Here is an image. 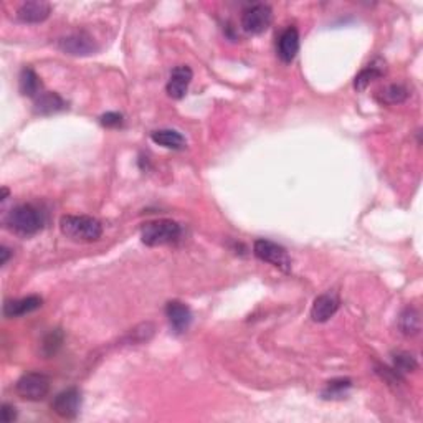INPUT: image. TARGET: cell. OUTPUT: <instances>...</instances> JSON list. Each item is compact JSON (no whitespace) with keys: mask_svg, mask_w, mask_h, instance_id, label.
Masks as SVG:
<instances>
[{"mask_svg":"<svg viewBox=\"0 0 423 423\" xmlns=\"http://www.w3.org/2000/svg\"><path fill=\"white\" fill-rule=\"evenodd\" d=\"M60 230L73 242L91 243L103 235V225L96 218L88 215H63L60 218Z\"/></svg>","mask_w":423,"mask_h":423,"instance_id":"1","label":"cell"},{"mask_svg":"<svg viewBox=\"0 0 423 423\" xmlns=\"http://www.w3.org/2000/svg\"><path fill=\"white\" fill-rule=\"evenodd\" d=\"M182 228L177 222L161 218L144 223L141 228V242L147 247H162L176 243L181 238Z\"/></svg>","mask_w":423,"mask_h":423,"instance_id":"2","label":"cell"},{"mask_svg":"<svg viewBox=\"0 0 423 423\" xmlns=\"http://www.w3.org/2000/svg\"><path fill=\"white\" fill-rule=\"evenodd\" d=\"M5 225L18 235L28 237L42 230L43 217L38 212V208L30 205V203H23V205L15 207L9 212V215L5 217Z\"/></svg>","mask_w":423,"mask_h":423,"instance_id":"3","label":"cell"},{"mask_svg":"<svg viewBox=\"0 0 423 423\" xmlns=\"http://www.w3.org/2000/svg\"><path fill=\"white\" fill-rule=\"evenodd\" d=\"M253 253L258 260L270 263V265L280 268L281 271L290 273L291 271V258L288 255V252L278 243L271 240H265L260 238L253 243Z\"/></svg>","mask_w":423,"mask_h":423,"instance_id":"4","label":"cell"},{"mask_svg":"<svg viewBox=\"0 0 423 423\" xmlns=\"http://www.w3.org/2000/svg\"><path fill=\"white\" fill-rule=\"evenodd\" d=\"M15 390L25 400H43L50 392V379L40 372H28L17 380Z\"/></svg>","mask_w":423,"mask_h":423,"instance_id":"5","label":"cell"},{"mask_svg":"<svg viewBox=\"0 0 423 423\" xmlns=\"http://www.w3.org/2000/svg\"><path fill=\"white\" fill-rule=\"evenodd\" d=\"M273 20V10L266 4H255L248 7L242 15V27L247 33L260 35L270 27Z\"/></svg>","mask_w":423,"mask_h":423,"instance_id":"6","label":"cell"},{"mask_svg":"<svg viewBox=\"0 0 423 423\" xmlns=\"http://www.w3.org/2000/svg\"><path fill=\"white\" fill-rule=\"evenodd\" d=\"M58 48L62 52L73 55V57H88L96 53L99 47L94 38L86 32H74L58 40Z\"/></svg>","mask_w":423,"mask_h":423,"instance_id":"7","label":"cell"},{"mask_svg":"<svg viewBox=\"0 0 423 423\" xmlns=\"http://www.w3.org/2000/svg\"><path fill=\"white\" fill-rule=\"evenodd\" d=\"M52 409L55 414L62 419L73 420L77 419L79 414V409H81V392L78 389H67L55 397L52 402Z\"/></svg>","mask_w":423,"mask_h":423,"instance_id":"8","label":"cell"},{"mask_svg":"<svg viewBox=\"0 0 423 423\" xmlns=\"http://www.w3.org/2000/svg\"><path fill=\"white\" fill-rule=\"evenodd\" d=\"M166 316L169 325L176 334H184L192 325V311L182 301H169L166 306Z\"/></svg>","mask_w":423,"mask_h":423,"instance_id":"9","label":"cell"},{"mask_svg":"<svg viewBox=\"0 0 423 423\" xmlns=\"http://www.w3.org/2000/svg\"><path fill=\"white\" fill-rule=\"evenodd\" d=\"M52 13V5L45 0H30L23 2L17 10V18L23 23L45 22Z\"/></svg>","mask_w":423,"mask_h":423,"instance_id":"10","label":"cell"},{"mask_svg":"<svg viewBox=\"0 0 423 423\" xmlns=\"http://www.w3.org/2000/svg\"><path fill=\"white\" fill-rule=\"evenodd\" d=\"M276 52L283 63H291L296 58L298 52H300V32L296 27L283 30L280 38H278Z\"/></svg>","mask_w":423,"mask_h":423,"instance_id":"11","label":"cell"},{"mask_svg":"<svg viewBox=\"0 0 423 423\" xmlns=\"http://www.w3.org/2000/svg\"><path fill=\"white\" fill-rule=\"evenodd\" d=\"M192 77H193L192 69L186 67V64L174 68L171 73V78H169V81H167L169 96H171L172 99H182L184 96H186L188 84H191V81H192Z\"/></svg>","mask_w":423,"mask_h":423,"instance_id":"12","label":"cell"},{"mask_svg":"<svg viewBox=\"0 0 423 423\" xmlns=\"http://www.w3.org/2000/svg\"><path fill=\"white\" fill-rule=\"evenodd\" d=\"M337 310H339V300L331 293H326V295L317 296L312 303L311 317L316 322H326L336 315Z\"/></svg>","mask_w":423,"mask_h":423,"instance_id":"13","label":"cell"},{"mask_svg":"<svg viewBox=\"0 0 423 423\" xmlns=\"http://www.w3.org/2000/svg\"><path fill=\"white\" fill-rule=\"evenodd\" d=\"M43 300L37 295L20 298V300H12L5 301L4 305V316L5 317H20L25 315H30V312L37 311L42 308Z\"/></svg>","mask_w":423,"mask_h":423,"instance_id":"14","label":"cell"},{"mask_svg":"<svg viewBox=\"0 0 423 423\" xmlns=\"http://www.w3.org/2000/svg\"><path fill=\"white\" fill-rule=\"evenodd\" d=\"M63 109H67V101L58 93L47 91L35 98V113L42 116H48Z\"/></svg>","mask_w":423,"mask_h":423,"instance_id":"15","label":"cell"},{"mask_svg":"<svg viewBox=\"0 0 423 423\" xmlns=\"http://www.w3.org/2000/svg\"><path fill=\"white\" fill-rule=\"evenodd\" d=\"M151 139L152 142L166 149H172V151H181L187 146L186 137L176 129H157V131L151 132Z\"/></svg>","mask_w":423,"mask_h":423,"instance_id":"16","label":"cell"},{"mask_svg":"<svg viewBox=\"0 0 423 423\" xmlns=\"http://www.w3.org/2000/svg\"><path fill=\"white\" fill-rule=\"evenodd\" d=\"M18 86H20V93L23 96L28 98H37L40 96V89H42V81H40L38 74L33 72L32 68H23L22 73H20L18 78Z\"/></svg>","mask_w":423,"mask_h":423,"instance_id":"17","label":"cell"},{"mask_svg":"<svg viewBox=\"0 0 423 423\" xmlns=\"http://www.w3.org/2000/svg\"><path fill=\"white\" fill-rule=\"evenodd\" d=\"M399 326L405 336H415L422 329V320L420 312L415 308H405L404 312L400 315Z\"/></svg>","mask_w":423,"mask_h":423,"instance_id":"18","label":"cell"},{"mask_svg":"<svg viewBox=\"0 0 423 423\" xmlns=\"http://www.w3.org/2000/svg\"><path fill=\"white\" fill-rule=\"evenodd\" d=\"M385 72L384 63H372L369 67L362 69V72L357 74L354 79V88L357 91H364V89L369 86V84L374 81V79H379Z\"/></svg>","mask_w":423,"mask_h":423,"instance_id":"19","label":"cell"},{"mask_svg":"<svg viewBox=\"0 0 423 423\" xmlns=\"http://www.w3.org/2000/svg\"><path fill=\"white\" fill-rule=\"evenodd\" d=\"M409 98V89L404 84H389L379 94V99L385 104H399Z\"/></svg>","mask_w":423,"mask_h":423,"instance_id":"20","label":"cell"},{"mask_svg":"<svg viewBox=\"0 0 423 423\" xmlns=\"http://www.w3.org/2000/svg\"><path fill=\"white\" fill-rule=\"evenodd\" d=\"M63 332L62 329H55L52 332H48L47 336L43 337L42 341V346H40V352H42L43 357H52L57 354L60 351V347L63 344Z\"/></svg>","mask_w":423,"mask_h":423,"instance_id":"21","label":"cell"},{"mask_svg":"<svg viewBox=\"0 0 423 423\" xmlns=\"http://www.w3.org/2000/svg\"><path fill=\"white\" fill-rule=\"evenodd\" d=\"M352 382L349 379H337L327 382L326 389L322 390V399H341L351 389Z\"/></svg>","mask_w":423,"mask_h":423,"instance_id":"22","label":"cell"},{"mask_svg":"<svg viewBox=\"0 0 423 423\" xmlns=\"http://www.w3.org/2000/svg\"><path fill=\"white\" fill-rule=\"evenodd\" d=\"M415 357L409 354V352H397L394 354V371L397 374H405V372H412L417 369Z\"/></svg>","mask_w":423,"mask_h":423,"instance_id":"23","label":"cell"},{"mask_svg":"<svg viewBox=\"0 0 423 423\" xmlns=\"http://www.w3.org/2000/svg\"><path fill=\"white\" fill-rule=\"evenodd\" d=\"M154 334V325L151 322H144V325H139L137 327H134L129 332V336L126 337V341L129 344H139V342L149 341Z\"/></svg>","mask_w":423,"mask_h":423,"instance_id":"24","label":"cell"},{"mask_svg":"<svg viewBox=\"0 0 423 423\" xmlns=\"http://www.w3.org/2000/svg\"><path fill=\"white\" fill-rule=\"evenodd\" d=\"M99 121H101L104 128H119L123 124V114L106 113V114H103Z\"/></svg>","mask_w":423,"mask_h":423,"instance_id":"25","label":"cell"},{"mask_svg":"<svg viewBox=\"0 0 423 423\" xmlns=\"http://www.w3.org/2000/svg\"><path fill=\"white\" fill-rule=\"evenodd\" d=\"M0 414H2V420L5 423H10L17 419V412H15V407L10 405V404H4L2 405V410H0Z\"/></svg>","mask_w":423,"mask_h":423,"instance_id":"26","label":"cell"},{"mask_svg":"<svg viewBox=\"0 0 423 423\" xmlns=\"http://www.w3.org/2000/svg\"><path fill=\"white\" fill-rule=\"evenodd\" d=\"M0 253H2V261H0V263H2V265H7L9 256H10V250L7 247H2V252H0Z\"/></svg>","mask_w":423,"mask_h":423,"instance_id":"27","label":"cell"}]
</instances>
